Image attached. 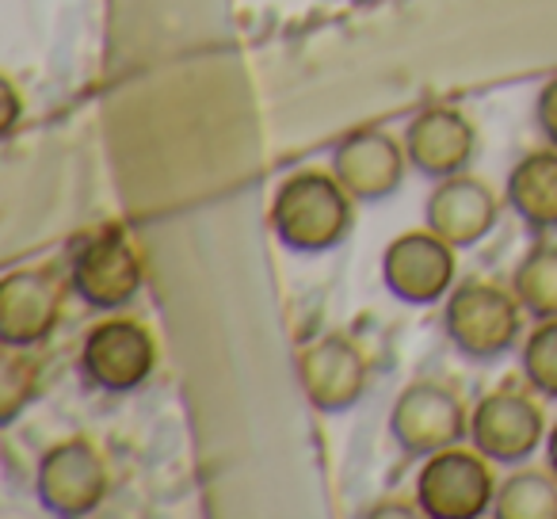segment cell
Segmentation results:
<instances>
[{"mask_svg": "<svg viewBox=\"0 0 557 519\" xmlns=\"http://www.w3.org/2000/svg\"><path fill=\"white\" fill-rule=\"evenodd\" d=\"M351 191L333 172H295L271 202V225L287 248L318 256L336 248L351 230Z\"/></svg>", "mask_w": 557, "mask_h": 519, "instance_id": "6da1fadb", "label": "cell"}, {"mask_svg": "<svg viewBox=\"0 0 557 519\" xmlns=\"http://www.w3.org/2000/svg\"><path fill=\"white\" fill-rule=\"evenodd\" d=\"M519 298L516 291H504L485 280H466L450 287L447 306H443V329L450 344L462 356L488 363L516 348L519 341Z\"/></svg>", "mask_w": 557, "mask_h": 519, "instance_id": "7a4b0ae2", "label": "cell"}, {"mask_svg": "<svg viewBox=\"0 0 557 519\" xmlns=\"http://www.w3.org/2000/svg\"><path fill=\"white\" fill-rule=\"evenodd\" d=\"M70 287L92 310H123L138 295L141 260L119 225H103L70 248Z\"/></svg>", "mask_w": 557, "mask_h": 519, "instance_id": "3957f363", "label": "cell"}, {"mask_svg": "<svg viewBox=\"0 0 557 519\" xmlns=\"http://www.w3.org/2000/svg\"><path fill=\"white\" fill-rule=\"evenodd\" d=\"M420 511L432 519H478L493 508L496 485L488 458L462 447H447L428 455L417 478Z\"/></svg>", "mask_w": 557, "mask_h": 519, "instance_id": "277c9868", "label": "cell"}, {"mask_svg": "<svg viewBox=\"0 0 557 519\" xmlns=\"http://www.w3.org/2000/svg\"><path fill=\"white\" fill-rule=\"evenodd\" d=\"M35 496L50 516H88L108 496V462L92 440H65L39 458Z\"/></svg>", "mask_w": 557, "mask_h": 519, "instance_id": "5b68a950", "label": "cell"}, {"mask_svg": "<svg viewBox=\"0 0 557 519\" xmlns=\"http://www.w3.org/2000/svg\"><path fill=\"white\" fill-rule=\"evenodd\" d=\"M389 432L409 455L428 458L435 450L458 447V440L470 432V420H466V405L455 390L435 379H420L397 394L394 412H389Z\"/></svg>", "mask_w": 557, "mask_h": 519, "instance_id": "8992f818", "label": "cell"}, {"mask_svg": "<svg viewBox=\"0 0 557 519\" xmlns=\"http://www.w3.org/2000/svg\"><path fill=\"white\" fill-rule=\"evenodd\" d=\"M157 344L146 325L131 318H108L81 344V371L96 390L131 394L153 374Z\"/></svg>", "mask_w": 557, "mask_h": 519, "instance_id": "52a82bcc", "label": "cell"}, {"mask_svg": "<svg viewBox=\"0 0 557 519\" xmlns=\"http://www.w3.org/2000/svg\"><path fill=\"white\" fill-rule=\"evenodd\" d=\"M382 280L389 295L409 306H432L455 287V245L432 230L397 237L382 256Z\"/></svg>", "mask_w": 557, "mask_h": 519, "instance_id": "ba28073f", "label": "cell"}, {"mask_svg": "<svg viewBox=\"0 0 557 519\" xmlns=\"http://www.w3.org/2000/svg\"><path fill=\"white\" fill-rule=\"evenodd\" d=\"M298 382H302V394L310 397L313 409L348 412L367 394L371 367L348 336L329 333L298 351Z\"/></svg>", "mask_w": 557, "mask_h": 519, "instance_id": "9c48e42d", "label": "cell"}, {"mask_svg": "<svg viewBox=\"0 0 557 519\" xmlns=\"http://www.w3.org/2000/svg\"><path fill=\"white\" fill-rule=\"evenodd\" d=\"M65 306V283L50 268L9 272L0 283V341L4 348H35L54 333Z\"/></svg>", "mask_w": 557, "mask_h": 519, "instance_id": "30bf717a", "label": "cell"}, {"mask_svg": "<svg viewBox=\"0 0 557 519\" xmlns=\"http://www.w3.org/2000/svg\"><path fill=\"white\" fill-rule=\"evenodd\" d=\"M546 435L542 409L523 394L496 390L481 397L470 417V440L488 462H523Z\"/></svg>", "mask_w": 557, "mask_h": 519, "instance_id": "8fae6325", "label": "cell"}, {"mask_svg": "<svg viewBox=\"0 0 557 519\" xmlns=\"http://www.w3.org/2000/svg\"><path fill=\"white\" fill-rule=\"evenodd\" d=\"M405 146L386 131H356L336 146L333 176L359 202H382L401 187L405 180Z\"/></svg>", "mask_w": 557, "mask_h": 519, "instance_id": "7c38bea8", "label": "cell"}, {"mask_svg": "<svg viewBox=\"0 0 557 519\" xmlns=\"http://www.w3.org/2000/svg\"><path fill=\"white\" fill-rule=\"evenodd\" d=\"M424 222L432 233H440L447 245L470 248L496 225V195L478 176H455L440 180L424 207Z\"/></svg>", "mask_w": 557, "mask_h": 519, "instance_id": "4fadbf2b", "label": "cell"}, {"mask_svg": "<svg viewBox=\"0 0 557 519\" xmlns=\"http://www.w3.org/2000/svg\"><path fill=\"white\" fill-rule=\"evenodd\" d=\"M473 126L458 108H428L405 126V153L424 176L447 180L462 172L473 157Z\"/></svg>", "mask_w": 557, "mask_h": 519, "instance_id": "5bb4252c", "label": "cell"}, {"mask_svg": "<svg viewBox=\"0 0 557 519\" xmlns=\"http://www.w3.org/2000/svg\"><path fill=\"white\" fill-rule=\"evenodd\" d=\"M508 207L534 233L557 230V149L527 153L508 176Z\"/></svg>", "mask_w": 557, "mask_h": 519, "instance_id": "9a60e30c", "label": "cell"}, {"mask_svg": "<svg viewBox=\"0 0 557 519\" xmlns=\"http://www.w3.org/2000/svg\"><path fill=\"white\" fill-rule=\"evenodd\" d=\"M511 291H516L523 313L539 321L557 318V245L542 240L519 260L516 275H511Z\"/></svg>", "mask_w": 557, "mask_h": 519, "instance_id": "2e32d148", "label": "cell"}, {"mask_svg": "<svg viewBox=\"0 0 557 519\" xmlns=\"http://www.w3.org/2000/svg\"><path fill=\"white\" fill-rule=\"evenodd\" d=\"M493 511L500 519H557V473L519 470L496 489Z\"/></svg>", "mask_w": 557, "mask_h": 519, "instance_id": "e0dca14e", "label": "cell"}, {"mask_svg": "<svg viewBox=\"0 0 557 519\" xmlns=\"http://www.w3.org/2000/svg\"><path fill=\"white\" fill-rule=\"evenodd\" d=\"M42 382V363L27 348H9L4 356V371H0V409L4 420H16L24 412V405L39 394Z\"/></svg>", "mask_w": 557, "mask_h": 519, "instance_id": "ac0fdd59", "label": "cell"}, {"mask_svg": "<svg viewBox=\"0 0 557 519\" xmlns=\"http://www.w3.org/2000/svg\"><path fill=\"white\" fill-rule=\"evenodd\" d=\"M523 374L542 397L557 401V318L539 321L523 344Z\"/></svg>", "mask_w": 557, "mask_h": 519, "instance_id": "d6986e66", "label": "cell"}, {"mask_svg": "<svg viewBox=\"0 0 557 519\" xmlns=\"http://www.w3.org/2000/svg\"><path fill=\"white\" fill-rule=\"evenodd\" d=\"M539 126H542V134L549 138V146H557V77L549 81V85H542V92H539Z\"/></svg>", "mask_w": 557, "mask_h": 519, "instance_id": "ffe728a7", "label": "cell"}, {"mask_svg": "<svg viewBox=\"0 0 557 519\" xmlns=\"http://www.w3.org/2000/svg\"><path fill=\"white\" fill-rule=\"evenodd\" d=\"M4 108H9V119H4V134L16 126V111H20V96H16V88H12V81H4Z\"/></svg>", "mask_w": 557, "mask_h": 519, "instance_id": "44dd1931", "label": "cell"}, {"mask_svg": "<svg viewBox=\"0 0 557 519\" xmlns=\"http://www.w3.org/2000/svg\"><path fill=\"white\" fill-rule=\"evenodd\" d=\"M546 450H549V470L557 473V420L554 428H549V440H546Z\"/></svg>", "mask_w": 557, "mask_h": 519, "instance_id": "7402d4cb", "label": "cell"}]
</instances>
